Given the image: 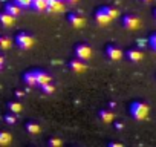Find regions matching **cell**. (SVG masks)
Returning a JSON list of instances; mask_svg holds the SVG:
<instances>
[{
  "instance_id": "5",
  "label": "cell",
  "mask_w": 156,
  "mask_h": 147,
  "mask_svg": "<svg viewBox=\"0 0 156 147\" xmlns=\"http://www.w3.org/2000/svg\"><path fill=\"white\" fill-rule=\"evenodd\" d=\"M106 55H107V58H110L112 61H119L124 54H122V51H121L118 46L109 45V46H106Z\"/></svg>"
},
{
  "instance_id": "25",
  "label": "cell",
  "mask_w": 156,
  "mask_h": 147,
  "mask_svg": "<svg viewBox=\"0 0 156 147\" xmlns=\"http://www.w3.org/2000/svg\"><path fill=\"white\" fill-rule=\"evenodd\" d=\"M61 144H63V141H61L60 138H57V136H54V138L49 139V145H51V147H60Z\"/></svg>"
},
{
  "instance_id": "20",
  "label": "cell",
  "mask_w": 156,
  "mask_h": 147,
  "mask_svg": "<svg viewBox=\"0 0 156 147\" xmlns=\"http://www.w3.org/2000/svg\"><path fill=\"white\" fill-rule=\"evenodd\" d=\"M11 135L8 132H0V145H8L11 142Z\"/></svg>"
},
{
  "instance_id": "9",
  "label": "cell",
  "mask_w": 156,
  "mask_h": 147,
  "mask_svg": "<svg viewBox=\"0 0 156 147\" xmlns=\"http://www.w3.org/2000/svg\"><path fill=\"white\" fill-rule=\"evenodd\" d=\"M63 11H64L63 0H48V13L57 14V13H63Z\"/></svg>"
},
{
  "instance_id": "6",
  "label": "cell",
  "mask_w": 156,
  "mask_h": 147,
  "mask_svg": "<svg viewBox=\"0 0 156 147\" xmlns=\"http://www.w3.org/2000/svg\"><path fill=\"white\" fill-rule=\"evenodd\" d=\"M67 22H69L73 28H76V29H80V28H84V26H86V20H84L81 16H78L76 13L67 14Z\"/></svg>"
},
{
  "instance_id": "29",
  "label": "cell",
  "mask_w": 156,
  "mask_h": 147,
  "mask_svg": "<svg viewBox=\"0 0 156 147\" xmlns=\"http://www.w3.org/2000/svg\"><path fill=\"white\" fill-rule=\"evenodd\" d=\"M3 64H5V58L0 55V70H2V67H3Z\"/></svg>"
},
{
  "instance_id": "17",
  "label": "cell",
  "mask_w": 156,
  "mask_h": 147,
  "mask_svg": "<svg viewBox=\"0 0 156 147\" xmlns=\"http://www.w3.org/2000/svg\"><path fill=\"white\" fill-rule=\"evenodd\" d=\"M8 109H9V112L19 115V113H22L23 106H22V103H19V101H11V103H8Z\"/></svg>"
},
{
  "instance_id": "10",
  "label": "cell",
  "mask_w": 156,
  "mask_h": 147,
  "mask_svg": "<svg viewBox=\"0 0 156 147\" xmlns=\"http://www.w3.org/2000/svg\"><path fill=\"white\" fill-rule=\"evenodd\" d=\"M126 57H127L132 63H139V61L144 58V54H142V51H139V49L136 48V49H129V51L126 52Z\"/></svg>"
},
{
  "instance_id": "13",
  "label": "cell",
  "mask_w": 156,
  "mask_h": 147,
  "mask_svg": "<svg viewBox=\"0 0 156 147\" xmlns=\"http://www.w3.org/2000/svg\"><path fill=\"white\" fill-rule=\"evenodd\" d=\"M14 20H16V17L14 16H11L9 13H0V23H2L5 28H11L12 25H14Z\"/></svg>"
},
{
  "instance_id": "11",
  "label": "cell",
  "mask_w": 156,
  "mask_h": 147,
  "mask_svg": "<svg viewBox=\"0 0 156 147\" xmlns=\"http://www.w3.org/2000/svg\"><path fill=\"white\" fill-rule=\"evenodd\" d=\"M35 77H37V84L38 86H43V84H46V83H51V75L46 72V70H40V69H37L35 70Z\"/></svg>"
},
{
  "instance_id": "8",
  "label": "cell",
  "mask_w": 156,
  "mask_h": 147,
  "mask_svg": "<svg viewBox=\"0 0 156 147\" xmlns=\"http://www.w3.org/2000/svg\"><path fill=\"white\" fill-rule=\"evenodd\" d=\"M95 20H97V23H98V25H101V26H106V25H109V23L112 22L110 16L106 13V9H104V8H100V9L95 13Z\"/></svg>"
},
{
  "instance_id": "3",
  "label": "cell",
  "mask_w": 156,
  "mask_h": 147,
  "mask_svg": "<svg viewBox=\"0 0 156 147\" xmlns=\"http://www.w3.org/2000/svg\"><path fill=\"white\" fill-rule=\"evenodd\" d=\"M75 57L80 58V60H84L87 61L90 57H92V48L86 43H80L75 46Z\"/></svg>"
},
{
  "instance_id": "26",
  "label": "cell",
  "mask_w": 156,
  "mask_h": 147,
  "mask_svg": "<svg viewBox=\"0 0 156 147\" xmlns=\"http://www.w3.org/2000/svg\"><path fill=\"white\" fill-rule=\"evenodd\" d=\"M148 45H150V48L156 52V34H151V35H150V38H148Z\"/></svg>"
},
{
  "instance_id": "12",
  "label": "cell",
  "mask_w": 156,
  "mask_h": 147,
  "mask_svg": "<svg viewBox=\"0 0 156 147\" xmlns=\"http://www.w3.org/2000/svg\"><path fill=\"white\" fill-rule=\"evenodd\" d=\"M98 118H100L103 123L109 124V123H113L115 115H113V112H112V110H109V109H101V110L98 112Z\"/></svg>"
},
{
  "instance_id": "7",
  "label": "cell",
  "mask_w": 156,
  "mask_h": 147,
  "mask_svg": "<svg viewBox=\"0 0 156 147\" xmlns=\"http://www.w3.org/2000/svg\"><path fill=\"white\" fill-rule=\"evenodd\" d=\"M86 63H84V60H80V58H73V60H70L69 61V69L72 70V72H75V74H81V72H84L86 70Z\"/></svg>"
},
{
  "instance_id": "1",
  "label": "cell",
  "mask_w": 156,
  "mask_h": 147,
  "mask_svg": "<svg viewBox=\"0 0 156 147\" xmlns=\"http://www.w3.org/2000/svg\"><path fill=\"white\" fill-rule=\"evenodd\" d=\"M148 112H150L148 106H147L145 103H142V101H135V103L130 104V115H132V118H135L136 121L145 120V118L148 117Z\"/></svg>"
},
{
  "instance_id": "28",
  "label": "cell",
  "mask_w": 156,
  "mask_h": 147,
  "mask_svg": "<svg viewBox=\"0 0 156 147\" xmlns=\"http://www.w3.org/2000/svg\"><path fill=\"white\" fill-rule=\"evenodd\" d=\"M115 129L116 130H121V129H124V124L122 123H115Z\"/></svg>"
},
{
  "instance_id": "31",
  "label": "cell",
  "mask_w": 156,
  "mask_h": 147,
  "mask_svg": "<svg viewBox=\"0 0 156 147\" xmlns=\"http://www.w3.org/2000/svg\"><path fill=\"white\" fill-rule=\"evenodd\" d=\"M16 95H17V97H23V92H22V91H17Z\"/></svg>"
},
{
  "instance_id": "33",
  "label": "cell",
  "mask_w": 156,
  "mask_h": 147,
  "mask_svg": "<svg viewBox=\"0 0 156 147\" xmlns=\"http://www.w3.org/2000/svg\"><path fill=\"white\" fill-rule=\"evenodd\" d=\"M142 2H147L148 3V2H151V0H142Z\"/></svg>"
},
{
  "instance_id": "23",
  "label": "cell",
  "mask_w": 156,
  "mask_h": 147,
  "mask_svg": "<svg viewBox=\"0 0 156 147\" xmlns=\"http://www.w3.org/2000/svg\"><path fill=\"white\" fill-rule=\"evenodd\" d=\"M14 2L20 8H31V5H32V0H14Z\"/></svg>"
},
{
  "instance_id": "30",
  "label": "cell",
  "mask_w": 156,
  "mask_h": 147,
  "mask_svg": "<svg viewBox=\"0 0 156 147\" xmlns=\"http://www.w3.org/2000/svg\"><path fill=\"white\" fill-rule=\"evenodd\" d=\"M67 3H70V5H76V3H78V0H67Z\"/></svg>"
},
{
  "instance_id": "22",
  "label": "cell",
  "mask_w": 156,
  "mask_h": 147,
  "mask_svg": "<svg viewBox=\"0 0 156 147\" xmlns=\"http://www.w3.org/2000/svg\"><path fill=\"white\" fill-rule=\"evenodd\" d=\"M40 88H41V91H43L44 94H48V95H51V94L55 92V86H54L52 83H46V84H43V86H40Z\"/></svg>"
},
{
  "instance_id": "4",
  "label": "cell",
  "mask_w": 156,
  "mask_h": 147,
  "mask_svg": "<svg viewBox=\"0 0 156 147\" xmlns=\"http://www.w3.org/2000/svg\"><path fill=\"white\" fill-rule=\"evenodd\" d=\"M122 26L129 31H136L139 29L141 26V20L136 17V16H132V14H127L122 17Z\"/></svg>"
},
{
  "instance_id": "19",
  "label": "cell",
  "mask_w": 156,
  "mask_h": 147,
  "mask_svg": "<svg viewBox=\"0 0 156 147\" xmlns=\"http://www.w3.org/2000/svg\"><path fill=\"white\" fill-rule=\"evenodd\" d=\"M11 45H12V41H11L9 37H6V35L0 37V49H9Z\"/></svg>"
},
{
  "instance_id": "15",
  "label": "cell",
  "mask_w": 156,
  "mask_h": 147,
  "mask_svg": "<svg viewBox=\"0 0 156 147\" xmlns=\"http://www.w3.org/2000/svg\"><path fill=\"white\" fill-rule=\"evenodd\" d=\"M23 81L28 84V86H38L37 84V77H35V70H29L23 75Z\"/></svg>"
},
{
  "instance_id": "16",
  "label": "cell",
  "mask_w": 156,
  "mask_h": 147,
  "mask_svg": "<svg viewBox=\"0 0 156 147\" xmlns=\"http://www.w3.org/2000/svg\"><path fill=\"white\" fill-rule=\"evenodd\" d=\"M5 11L6 13H9L11 16H14V17H19L20 14H22V8L14 2V3H8L6 6H5Z\"/></svg>"
},
{
  "instance_id": "27",
  "label": "cell",
  "mask_w": 156,
  "mask_h": 147,
  "mask_svg": "<svg viewBox=\"0 0 156 147\" xmlns=\"http://www.w3.org/2000/svg\"><path fill=\"white\" fill-rule=\"evenodd\" d=\"M109 147H122V144L116 142V141H112V142H109Z\"/></svg>"
},
{
  "instance_id": "24",
  "label": "cell",
  "mask_w": 156,
  "mask_h": 147,
  "mask_svg": "<svg viewBox=\"0 0 156 147\" xmlns=\"http://www.w3.org/2000/svg\"><path fill=\"white\" fill-rule=\"evenodd\" d=\"M5 121H6L8 124H16V123H17V118H16V113H12V112H9V113H6V115H5Z\"/></svg>"
},
{
  "instance_id": "18",
  "label": "cell",
  "mask_w": 156,
  "mask_h": 147,
  "mask_svg": "<svg viewBox=\"0 0 156 147\" xmlns=\"http://www.w3.org/2000/svg\"><path fill=\"white\" fill-rule=\"evenodd\" d=\"M26 130L31 133V135H38L40 133V126L37 124V123H34V121H29V123H26Z\"/></svg>"
},
{
  "instance_id": "21",
  "label": "cell",
  "mask_w": 156,
  "mask_h": 147,
  "mask_svg": "<svg viewBox=\"0 0 156 147\" xmlns=\"http://www.w3.org/2000/svg\"><path fill=\"white\" fill-rule=\"evenodd\" d=\"M103 8L106 9V13L110 16V19H112V20H115V19L119 16V11H118L116 8H112V6H103Z\"/></svg>"
},
{
  "instance_id": "32",
  "label": "cell",
  "mask_w": 156,
  "mask_h": 147,
  "mask_svg": "<svg viewBox=\"0 0 156 147\" xmlns=\"http://www.w3.org/2000/svg\"><path fill=\"white\" fill-rule=\"evenodd\" d=\"M153 16H154V19H156V9H154V11H153Z\"/></svg>"
},
{
  "instance_id": "2",
  "label": "cell",
  "mask_w": 156,
  "mask_h": 147,
  "mask_svg": "<svg viewBox=\"0 0 156 147\" xmlns=\"http://www.w3.org/2000/svg\"><path fill=\"white\" fill-rule=\"evenodd\" d=\"M34 43H35L34 37L31 34H28V32H19L16 35V45L20 49H31L34 46Z\"/></svg>"
},
{
  "instance_id": "14",
  "label": "cell",
  "mask_w": 156,
  "mask_h": 147,
  "mask_svg": "<svg viewBox=\"0 0 156 147\" xmlns=\"http://www.w3.org/2000/svg\"><path fill=\"white\" fill-rule=\"evenodd\" d=\"M32 9H35L37 13H43L48 11V0H32Z\"/></svg>"
}]
</instances>
